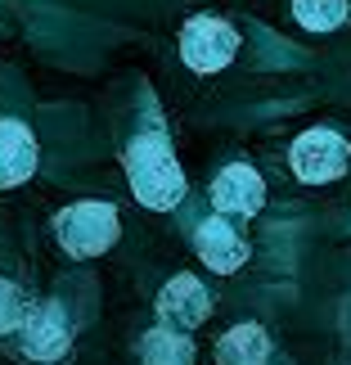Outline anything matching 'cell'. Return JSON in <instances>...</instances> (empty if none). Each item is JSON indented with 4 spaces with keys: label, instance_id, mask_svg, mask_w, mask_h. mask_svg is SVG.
I'll return each instance as SVG.
<instances>
[{
    "label": "cell",
    "instance_id": "30bf717a",
    "mask_svg": "<svg viewBox=\"0 0 351 365\" xmlns=\"http://www.w3.org/2000/svg\"><path fill=\"white\" fill-rule=\"evenodd\" d=\"M266 361H271V334H266L261 325L243 320V325L221 334L216 365H266Z\"/></svg>",
    "mask_w": 351,
    "mask_h": 365
},
{
    "label": "cell",
    "instance_id": "ba28073f",
    "mask_svg": "<svg viewBox=\"0 0 351 365\" xmlns=\"http://www.w3.org/2000/svg\"><path fill=\"white\" fill-rule=\"evenodd\" d=\"M207 307H212V298H207L199 275H176V279H167L162 293H158V316H162V325L176 329V334H189L194 325H203Z\"/></svg>",
    "mask_w": 351,
    "mask_h": 365
},
{
    "label": "cell",
    "instance_id": "8fae6325",
    "mask_svg": "<svg viewBox=\"0 0 351 365\" xmlns=\"http://www.w3.org/2000/svg\"><path fill=\"white\" fill-rule=\"evenodd\" d=\"M140 365H194V343L189 334H176V329H149L140 339Z\"/></svg>",
    "mask_w": 351,
    "mask_h": 365
},
{
    "label": "cell",
    "instance_id": "6da1fadb",
    "mask_svg": "<svg viewBox=\"0 0 351 365\" xmlns=\"http://www.w3.org/2000/svg\"><path fill=\"white\" fill-rule=\"evenodd\" d=\"M126 180H131L135 203L153 207V212H172V207L185 203L189 180L176 163V149L167 145V135H140L131 149H126Z\"/></svg>",
    "mask_w": 351,
    "mask_h": 365
},
{
    "label": "cell",
    "instance_id": "9c48e42d",
    "mask_svg": "<svg viewBox=\"0 0 351 365\" xmlns=\"http://www.w3.org/2000/svg\"><path fill=\"white\" fill-rule=\"evenodd\" d=\"M36 163H41V149L32 126H23L19 118H0V190L23 185L36 172Z\"/></svg>",
    "mask_w": 351,
    "mask_h": 365
},
{
    "label": "cell",
    "instance_id": "4fadbf2b",
    "mask_svg": "<svg viewBox=\"0 0 351 365\" xmlns=\"http://www.w3.org/2000/svg\"><path fill=\"white\" fill-rule=\"evenodd\" d=\"M27 312H32V298L14 279H0V334H19Z\"/></svg>",
    "mask_w": 351,
    "mask_h": 365
},
{
    "label": "cell",
    "instance_id": "3957f363",
    "mask_svg": "<svg viewBox=\"0 0 351 365\" xmlns=\"http://www.w3.org/2000/svg\"><path fill=\"white\" fill-rule=\"evenodd\" d=\"M347 163H351V145L329 126L302 131L288 149V167L302 185H329V180H338L347 172Z\"/></svg>",
    "mask_w": 351,
    "mask_h": 365
},
{
    "label": "cell",
    "instance_id": "8992f818",
    "mask_svg": "<svg viewBox=\"0 0 351 365\" xmlns=\"http://www.w3.org/2000/svg\"><path fill=\"white\" fill-rule=\"evenodd\" d=\"M212 207H216V217H257L261 207H266V180L257 167H248V163H230V167H221L216 180H212Z\"/></svg>",
    "mask_w": 351,
    "mask_h": 365
},
{
    "label": "cell",
    "instance_id": "7a4b0ae2",
    "mask_svg": "<svg viewBox=\"0 0 351 365\" xmlns=\"http://www.w3.org/2000/svg\"><path fill=\"white\" fill-rule=\"evenodd\" d=\"M54 235H59V244L73 252V257H100V252H108L117 244L122 217H117L113 203H100V199L73 203L54 217Z\"/></svg>",
    "mask_w": 351,
    "mask_h": 365
},
{
    "label": "cell",
    "instance_id": "7c38bea8",
    "mask_svg": "<svg viewBox=\"0 0 351 365\" xmlns=\"http://www.w3.org/2000/svg\"><path fill=\"white\" fill-rule=\"evenodd\" d=\"M293 19L306 32H333L347 23V0H293Z\"/></svg>",
    "mask_w": 351,
    "mask_h": 365
},
{
    "label": "cell",
    "instance_id": "5b68a950",
    "mask_svg": "<svg viewBox=\"0 0 351 365\" xmlns=\"http://www.w3.org/2000/svg\"><path fill=\"white\" fill-rule=\"evenodd\" d=\"M19 352L36 365H54L73 352V329H68L59 302H32V312L19 329Z\"/></svg>",
    "mask_w": 351,
    "mask_h": 365
},
{
    "label": "cell",
    "instance_id": "277c9868",
    "mask_svg": "<svg viewBox=\"0 0 351 365\" xmlns=\"http://www.w3.org/2000/svg\"><path fill=\"white\" fill-rule=\"evenodd\" d=\"M234 54H239V32L226 19L194 14V19L180 27V59H185L189 73H221Z\"/></svg>",
    "mask_w": 351,
    "mask_h": 365
},
{
    "label": "cell",
    "instance_id": "52a82bcc",
    "mask_svg": "<svg viewBox=\"0 0 351 365\" xmlns=\"http://www.w3.org/2000/svg\"><path fill=\"white\" fill-rule=\"evenodd\" d=\"M194 252H199V262L207 266V271L234 275L239 266L248 262V240L234 230V221L207 217V221H199V230H194Z\"/></svg>",
    "mask_w": 351,
    "mask_h": 365
}]
</instances>
